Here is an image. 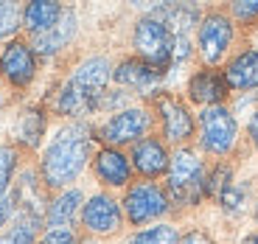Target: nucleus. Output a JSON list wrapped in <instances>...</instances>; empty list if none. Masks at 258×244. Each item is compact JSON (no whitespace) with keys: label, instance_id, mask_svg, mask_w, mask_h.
Segmentation results:
<instances>
[{"label":"nucleus","instance_id":"17","mask_svg":"<svg viewBox=\"0 0 258 244\" xmlns=\"http://www.w3.org/2000/svg\"><path fill=\"white\" fill-rule=\"evenodd\" d=\"M73 34H76V12L73 9H64L56 26L48 28L45 34H34L31 37V51L37 56H53V53H59L71 42Z\"/></svg>","mask_w":258,"mask_h":244},{"label":"nucleus","instance_id":"13","mask_svg":"<svg viewBox=\"0 0 258 244\" xmlns=\"http://www.w3.org/2000/svg\"><path fill=\"white\" fill-rule=\"evenodd\" d=\"M93 174L107 188H129L135 171H132L129 154H123L121 149H112V146H101L93 154Z\"/></svg>","mask_w":258,"mask_h":244},{"label":"nucleus","instance_id":"35","mask_svg":"<svg viewBox=\"0 0 258 244\" xmlns=\"http://www.w3.org/2000/svg\"><path fill=\"white\" fill-rule=\"evenodd\" d=\"M252 48H255V51H258V31H255V42H252Z\"/></svg>","mask_w":258,"mask_h":244},{"label":"nucleus","instance_id":"11","mask_svg":"<svg viewBox=\"0 0 258 244\" xmlns=\"http://www.w3.org/2000/svg\"><path fill=\"white\" fill-rule=\"evenodd\" d=\"M163 76H166L163 71L146 65L138 56H129V59H123V62H118L115 68H112V82H115L121 90H132V93H138V96H155L157 87L163 84Z\"/></svg>","mask_w":258,"mask_h":244},{"label":"nucleus","instance_id":"8","mask_svg":"<svg viewBox=\"0 0 258 244\" xmlns=\"http://www.w3.org/2000/svg\"><path fill=\"white\" fill-rule=\"evenodd\" d=\"M155 112L160 118V129L163 138L168 143H177L182 146L185 141H191L194 132H197V121H194V112L188 109L185 101H180L171 93H160L155 98Z\"/></svg>","mask_w":258,"mask_h":244},{"label":"nucleus","instance_id":"16","mask_svg":"<svg viewBox=\"0 0 258 244\" xmlns=\"http://www.w3.org/2000/svg\"><path fill=\"white\" fill-rule=\"evenodd\" d=\"M225 84L233 93H247V90H258V51L255 48H244L239 51L230 62L225 65Z\"/></svg>","mask_w":258,"mask_h":244},{"label":"nucleus","instance_id":"32","mask_svg":"<svg viewBox=\"0 0 258 244\" xmlns=\"http://www.w3.org/2000/svg\"><path fill=\"white\" fill-rule=\"evenodd\" d=\"M247 135H250V143L258 152V107L250 112V121H247Z\"/></svg>","mask_w":258,"mask_h":244},{"label":"nucleus","instance_id":"15","mask_svg":"<svg viewBox=\"0 0 258 244\" xmlns=\"http://www.w3.org/2000/svg\"><path fill=\"white\" fill-rule=\"evenodd\" d=\"M227 93L230 90H227V84H225V76L216 68H202V71H197L188 79V98L194 104H200L202 109L225 104Z\"/></svg>","mask_w":258,"mask_h":244},{"label":"nucleus","instance_id":"12","mask_svg":"<svg viewBox=\"0 0 258 244\" xmlns=\"http://www.w3.org/2000/svg\"><path fill=\"white\" fill-rule=\"evenodd\" d=\"M0 73L14 87H28L37 76V53L31 51V45L23 39H12L0 53Z\"/></svg>","mask_w":258,"mask_h":244},{"label":"nucleus","instance_id":"27","mask_svg":"<svg viewBox=\"0 0 258 244\" xmlns=\"http://www.w3.org/2000/svg\"><path fill=\"white\" fill-rule=\"evenodd\" d=\"M14 168H17V152L12 146H0V202L9 197V182L14 177Z\"/></svg>","mask_w":258,"mask_h":244},{"label":"nucleus","instance_id":"18","mask_svg":"<svg viewBox=\"0 0 258 244\" xmlns=\"http://www.w3.org/2000/svg\"><path fill=\"white\" fill-rule=\"evenodd\" d=\"M152 17H157L160 23H166L168 31L174 34V37H188L194 26H200V9L194 6H185V3H166V6H157L152 9Z\"/></svg>","mask_w":258,"mask_h":244},{"label":"nucleus","instance_id":"5","mask_svg":"<svg viewBox=\"0 0 258 244\" xmlns=\"http://www.w3.org/2000/svg\"><path fill=\"white\" fill-rule=\"evenodd\" d=\"M233 39H236V23L227 12H208L202 14L200 26H197V53L205 62V68H216L225 62L230 53Z\"/></svg>","mask_w":258,"mask_h":244},{"label":"nucleus","instance_id":"14","mask_svg":"<svg viewBox=\"0 0 258 244\" xmlns=\"http://www.w3.org/2000/svg\"><path fill=\"white\" fill-rule=\"evenodd\" d=\"M68 82H73L79 90H84L87 96H93L96 101H101V96L107 93V84L112 82V65H110V59H107V56L84 59V62L76 65V71H73V76L68 79Z\"/></svg>","mask_w":258,"mask_h":244},{"label":"nucleus","instance_id":"22","mask_svg":"<svg viewBox=\"0 0 258 244\" xmlns=\"http://www.w3.org/2000/svg\"><path fill=\"white\" fill-rule=\"evenodd\" d=\"M45 127H48L45 112H42L39 107L28 109L26 115L20 118V127H17L20 143H26L28 149H37L39 143H42V138H45Z\"/></svg>","mask_w":258,"mask_h":244},{"label":"nucleus","instance_id":"26","mask_svg":"<svg viewBox=\"0 0 258 244\" xmlns=\"http://www.w3.org/2000/svg\"><path fill=\"white\" fill-rule=\"evenodd\" d=\"M230 182H233V168L227 163H216L205 177V197H219Z\"/></svg>","mask_w":258,"mask_h":244},{"label":"nucleus","instance_id":"9","mask_svg":"<svg viewBox=\"0 0 258 244\" xmlns=\"http://www.w3.org/2000/svg\"><path fill=\"white\" fill-rule=\"evenodd\" d=\"M82 225L93 236H112L123 225V208L112 194L98 191L82 205Z\"/></svg>","mask_w":258,"mask_h":244},{"label":"nucleus","instance_id":"21","mask_svg":"<svg viewBox=\"0 0 258 244\" xmlns=\"http://www.w3.org/2000/svg\"><path fill=\"white\" fill-rule=\"evenodd\" d=\"M64 9L59 3H51V0H37V3H28L23 9V26L31 34H45L48 28H53L59 23Z\"/></svg>","mask_w":258,"mask_h":244},{"label":"nucleus","instance_id":"29","mask_svg":"<svg viewBox=\"0 0 258 244\" xmlns=\"http://www.w3.org/2000/svg\"><path fill=\"white\" fill-rule=\"evenodd\" d=\"M233 23L239 26H258V0H241V3H233L230 12Z\"/></svg>","mask_w":258,"mask_h":244},{"label":"nucleus","instance_id":"1","mask_svg":"<svg viewBox=\"0 0 258 244\" xmlns=\"http://www.w3.org/2000/svg\"><path fill=\"white\" fill-rule=\"evenodd\" d=\"M93 141H96V132H93L90 124L73 121L68 127H62L42 152L39 180L48 188H68L90 160Z\"/></svg>","mask_w":258,"mask_h":244},{"label":"nucleus","instance_id":"4","mask_svg":"<svg viewBox=\"0 0 258 244\" xmlns=\"http://www.w3.org/2000/svg\"><path fill=\"white\" fill-rule=\"evenodd\" d=\"M132 48H135V56L143 59L146 65L157 68V71L166 73V68L174 62V34L168 31L166 23H160L157 17L146 14L135 23V31H132Z\"/></svg>","mask_w":258,"mask_h":244},{"label":"nucleus","instance_id":"10","mask_svg":"<svg viewBox=\"0 0 258 244\" xmlns=\"http://www.w3.org/2000/svg\"><path fill=\"white\" fill-rule=\"evenodd\" d=\"M129 163H132V171L141 174L143 180H157V177H166L168 163H171V152H168L163 138L146 135L138 143H132Z\"/></svg>","mask_w":258,"mask_h":244},{"label":"nucleus","instance_id":"23","mask_svg":"<svg viewBox=\"0 0 258 244\" xmlns=\"http://www.w3.org/2000/svg\"><path fill=\"white\" fill-rule=\"evenodd\" d=\"M39 222H42V219L20 216V222L9 225L6 230L0 233V244H34V236H37Z\"/></svg>","mask_w":258,"mask_h":244},{"label":"nucleus","instance_id":"28","mask_svg":"<svg viewBox=\"0 0 258 244\" xmlns=\"http://www.w3.org/2000/svg\"><path fill=\"white\" fill-rule=\"evenodd\" d=\"M23 26V9L17 3H0V39Z\"/></svg>","mask_w":258,"mask_h":244},{"label":"nucleus","instance_id":"30","mask_svg":"<svg viewBox=\"0 0 258 244\" xmlns=\"http://www.w3.org/2000/svg\"><path fill=\"white\" fill-rule=\"evenodd\" d=\"M37 244H79V238L71 227H51L48 233L39 236Z\"/></svg>","mask_w":258,"mask_h":244},{"label":"nucleus","instance_id":"3","mask_svg":"<svg viewBox=\"0 0 258 244\" xmlns=\"http://www.w3.org/2000/svg\"><path fill=\"white\" fill-rule=\"evenodd\" d=\"M197 129H200V146L202 152L213 154V157H227L239 143V121L236 112L225 104L216 107H205L197 118Z\"/></svg>","mask_w":258,"mask_h":244},{"label":"nucleus","instance_id":"33","mask_svg":"<svg viewBox=\"0 0 258 244\" xmlns=\"http://www.w3.org/2000/svg\"><path fill=\"white\" fill-rule=\"evenodd\" d=\"M14 197H6L3 202H0V227H6V222L12 219V213H14Z\"/></svg>","mask_w":258,"mask_h":244},{"label":"nucleus","instance_id":"31","mask_svg":"<svg viewBox=\"0 0 258 244\" xmlns=\"http://www.w3.org/2000/svg\"><path fill=\"white\" fill-rule=\"evenodd\" d=\"M177 244H213V238L208 236V233H202V230H188L185 236H180Z\"/></svg>","mask_w":258,"mask_h":244},{"label":"nucleus","instance_id":"24","mask_svg":"<svg viewBox=\"0 0 258 244\" xmlns=\"http://www.w3.org/2000/svg\"><path fill=\"white\" fill-rule=\"evenodd\" d=\"M177 241H180V230L174 225H166V222H160L155 227H143L129 238V244H177Z\"/></svg>","mask_w":258,"mask_h":244},{"label":"nucleus","instance_id":"25","mask_svg":"<svg viewBox=\"0 0 258 244\" xmlns=\"http://www.w3.org/2000/svg\"><path fill=\"white\" fill-rule=\"evenodd\" d=\"M216 199H219V205H222V211H225V213L239 216V213L247 208V188L239 186V182H230V186H227Z\"/></svg>","mask_w":258,"mask_h":244},{"label":"nucleus","instance_id":"19","mask_svg":"<svg viewBox=\"0 0 258 244\" xmlns=\"http://www.w3.org/2000/svg\"><path fill=\"white\" fill-rule=\"evenodd\" d=\"M82 205H84V197L79 188H64L59 197H53L48 202V225L51 227H71V222L76 219V213H82Z\"/></svg>","mask_w":258,"mask_h":244},{"label":"nucleus","instance_id":"2","mask_svg":"<svg viewBox=\"0 0 258 244\" xmlns=\"http://www.w3.org/2000/svg\"><path fill=\"white\" fill-rule=\"evenodd\" d=\"M208 168L200 154L188 146H177L166 171V194L171 205H197L205 197Z\"/></svg>","mask_w":258,"mask_h":244},{"label":"nucleus","instance_id":"20","mask_svg":"<svg viewBox=\"0 0 258 244\" xmlns=\"http://www.w3.org/2000/svg\"><path fill=\"white\" fill-rule=\"evenodd\" d=\"M53 109L59 115H68V118H82L93 109H98V101L93 96H87L84 90H79L73 82H64L56 93V101H53Z\"/></svg>","mask_w":258,"mask_h":244},{"label":"nucleus","instance_id":"6","mask_svg":"<svg viewBox=\"0 0 258 244\" xmlns=\"http://www.w3.org/2000/svg\"><path fill=\"white\" fill-rule=\"evenodd\" d=\"M123 219L129 225H149V222H157L171 211V202H168V194L163 186H157L155 180H141L132 182L123 194Z\"/></svg>","mask_w":258,"mask_h":244},{"label":"nucleus","instance_id":"34","mask_svg":"<svg viewBox=\"0 0 258 244\" xmlns=\"http://www.w3.org/2000/svg\"><path fill=\"white\" fill-rule=\"evenodd\" d=\"M241 244H258V233H252V236H247Z\"/></svg>","mask_w":258,"mask_h":244},{"label":"nucleus","instance_id":"7","mask_svg":"<svg viewBox=\"0 0 258 244\" xmlns=\"http://www.w3.org/2000/svg\"><path fill=\"white\" fill-rule=\"evenodd\" d=\"M152 112L146 107H123L118 112H112L101 127L96 129V141H101L104 146H112V149H121V146H132L138 143L141 138L149 135L152 129Z\"/></svg>","mask_w":258,"mask_h":244},{"label":"nucleus","instance_id":"36","mask_svg":"<svg viewBox=\"0 0 258 244\" xmlns=\"http://www.w3.org/2000/svg\"><path fill=\"white\" fill-rule=\"evenodd\" d=\"M255 222H258V205H255Z\"/></svg>","mask_w":258,"mask_h":244}]
</instances>
